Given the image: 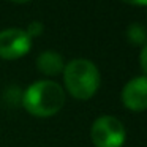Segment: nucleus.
Listing matches in <instances>:
<instances>
[{"label":"nucleus","mask_w":147,"mask_h":147,"mask_svg":"<svg viewBox=\"0 0 147 147\" xmlns=\"http://www.w3.org/2000/svg\"><path fill=\"white\" fill-rule=\"evenodd\" d=\"M22 106L36 117H51L65 105V90L51 79H41L30 84L22 92Z\"/></svg>","instance_id":"nucleus-1"},{"label":"nucleus","mask_w":147,"mask_h":147,"mask_svg":"<svg viewBox=\"0 0 147 147\" xmlns=\"http://www.w3.org/2000/svg\"><path fill=\"white\" fill-rule=\"evenodd\" d=\"M62 73L68 93L78 100L92 98L100 89V71L96 65L87 59H74L68 62Z\"/></svg>","instance_id":"nucleus-2"},{"label":"nucleus","mask_w":147,"mask_h":147,"mask_svg":"<svg viewBox=\"0 0 147 147\" xmlns=\"http://www.w3.org/2000/svg\"><path fill=\"white\" fill-rule=\"evenodd\" d=\"M90 139L95 147H122L127 141V131L117 117L100 115L90 127Z\"/></svg>","instance_id":"nucleus-3"},{"label":"nucleus","mask_w":147,"mask_h":147,"mask_svg":"<svg viewBox=\"0 0 147 147\" xmlns=\"http://www.w3.org/2000/svg\"><path fill=\"white\" fill-rule=\"evenodd\" d=\"M32 49V38L24 29L11 27L0 32V59H21Z\"/></svg>","instance_id":"nucleus-4"},{"label":"nucleus","mask_w":147,"mask_h":147,"mask_svg":"<svg viewBox=\"0 0 147 147\" xmlns=\"http://www.w3.org/2000/svg\"><path fill=\"white\" fill-rule=\"evenodd\" d=\"M122 103L130 111L147 109V76H136L130 79L122 89Z\"/></svg>","instance_id":"nucleus-5"},{"label":"nucleus","mask_w":147,"mask_h":147,"mask_svg":"<svg viewBox=\"0 0 147 147\" xmlns=\"http://www.w3.org/2000/svg\"><path fill=\"white\" fill-rule=\"evenodd\" d=\"M36 68L43 74L48 76H55L60 74L65 68V62L59 52L55 51H45L36 57Z\"/></svg>","instance_id":"nucleus-6"},{"label":"nucleus","mask_w":147,"mask_h":147,"mask_svg":"<svg viewBox=\"0 0 147 147\" xmlns=\"http://www.w3.org/2000/svg\"><path fill=\"white\" fill-rule=\"evenodd\" d=\"M127 38L133 46L142 48L147 43V29L139 22H133L127 27Z\"/></svg>","instance_id":"nucleus-7"},{"label":"nucleus","mask_w":147,"mask_h":147,"mask_svg":"<svg viewBox=\"0 0 147 147\" xmlns=\"http://www.w3.org/2000/svg\"><path fill=\"white\" fill-rule=\"evenodd\" d=\"M43 30H45V26H43L41 21H32V22L27 26L26 32H27V35H29L30 38H33V36H40V35H41Z\"/></svg>","instance_id":"nucleus-8"},{"label":"nucleus","mask_w":147,"mask_h":147,"mask_svg":"<svg viewBox=\"0 0 147 147\" xmlns=\"http://www.w3.org/2000/svg\"><path fill=\"white\" fill-rule=\"evenodd\" d=\"M139 65H141V68H142V71L146 73V76H147V43L142 46V49H141V54H139Z\"/></svg>","instance_id":"nucleus-9"},{"label":"nucleus","mask_w":147,"mask_h":147,"mask_svg":"<svg viewBox=\"0 0 147 147\" xmlns=\"http://www.w3.org/2000/svg\"><path fill=\"white\" fill-rule=\"evenodd\" d=\"M130 5H136V7H142V5H147V0H123Z\"/></svg>","instance_id":"nucleus-10"},{"label":"nucleus","mask_w":147,"mask_h":147,"mask_svg":"<svg viewBox=\"0 0 147 147\" xmlns=\"http://www.w3.org/2000/svg\"><path fill=\"white\" fill-rule=\"evenodd\" d=\"M11 2H14V3H26L29 0H11Z\"/></svg>","instance_id":"nucleus-11"}]
</instances>
